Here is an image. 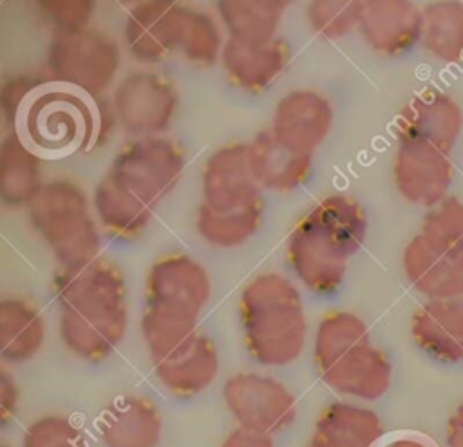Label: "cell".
<instances>
[{
    "instance_id": "7bdbcfd3",
    "label": "cell",
    "mask_w": 463,
    "mask_h": 447,
    "mask_svg": "<svg viewBox=\"0 0 463 447\" xmlns=\"http://www.w3.org/2000/svg\"><path fill=\"white\" fill-rule=\"evenodd\" d=\"M0 447H11V445H9V443H5V442H4V443H2V445H0Z\"/></svg>"
},
{
    "instance_id": "ac0fdd59",
    "label": "cell",
    "mask_w": 463,
    "mask_h": 447,
    "mask_svg": "<svg viewBox=\"0 0 463 447\" xmlns=\"http://www.w3.org/2000/svg\"><path fill=\"white\" fill-rule=\"evenodd\" d=\"M157 382L172 395L190 398L208 389L219 373V349L210 335L195 331L184 344L152 364Z\"/></svg>"
},
{
    "instance_id": "b9f144b4",
    "label": "cell",
    "mask_w": 463,
    "mask_h": 447,
    "mask_svg": "<svg viewBox=\"0 0 463 447\" xmlns=\"http://www.w3.org/2000/svg\"><path fill=\"white\" fill-rule=\"evenodd\" d=\"M383 447H430L429 443L418 440V438H396L385 443Z\"/></svg>"
},
{
    "instance_id": "7402d4cb",
    "label": "cell",
    "mask_w": 463,
    "mask_h": 447,
    "mask_svg": "<svg viewBox=\"0 0 463 447\" xmlns=\"http://www.w3.org/2000/svg\"><path fill=\"white\" fill-rule=\"evenodd\" d=\"M382 434V420L373 409L336 400L320 411L306 447H374Z\"/></svg>"
},
{
    "instance_id": "3957f363",
    "label": "cell",
    "mask_w": 463,
    "mask_h": 447,
    "mask_svg": "<svg viewBox=\"0 0 463 447\" xmlns=\"http://www.w3.org/2000/svg\"><path fill=\"white\" fill-rule=\"evenodd\" d=\"M239 320L246 351L260 366H289L306 347L304 300L295 282L282 273L266 271L244 286Z\"/></svg>"
},
{
    "instance_id": "5b68a950",
    "label": "cell",
    "mask_w": 463,
    "mask_h": 447,
    "mask_svg": "<svg viewBox=\"0 0 463 447\" xmlns=\"http://www.w3.org/2000/svg\"><path fill=\"white\" fill-rule=\"evenodd\" d=\"M22 136L40 154H71L96 148L98 119L94 98L47 83L22 114Z\"/></svg>"
},
{
    "instance_id": "d4e9b609",
    "label": "cell",
    "mask_w": 463,
    "mask_h": 447,
    "mask_svg": "<svg viewBox=\"0 0 463 447\" xmlns=\"http://www.w3.org/2000/svg\"><path fill=\"white\" fill-rule=\"evenodd\" d=\"M45 319L36 304L18 295L0 299V355L7 364H25L43 347Z\"/></svg>"
},
{
    "instance_id": "8d00e7d4",
    "label": "cell",
    "mask_w": 463,
    "mask_h": 447,
    "mask_svg": "<svg viewBox=\"0 0 463 447\" xmlns=\"http://www.w3.org/2000/svg\"><path fill=\"white\" fill-rule=\"evenodd\" d=\"M47 83L51 81L45 72H18L7 76L0 85V114L4 121L9 125L20 121L31 98Z\"/></svg>"
},
{
    "instance_id": "7c38bea8",
    "label": "cell",
    "mask_w": 463,
    "mask_h": 447,
    "mask_svg": "<svg viewBox=\"0 0 463 447\" xmlns=\"http://www.w3.org/2000/svg\"><path fill=\"white\" fill-rule=\"evenodd\" d=\"M452 179L450 154L427 141L396 136L392 181L407 203L427 210L439 204L449 197Z\"/></svg>"
},
{
    "instance_id": "5bb4252c",
    "label": "cell",
    "mask_w": 463,
    "mask_h": 447,
    "mask_svg": "<svg viewBox=\"0 0 463 447\" xmlns=\"http://www.w3.org/2000/svg\"><path fill=\"white\" fill-rule=\"evenodd\" d=\"M262 188L255 179L248 143H228L215 148L203 163V204L215 212H235L262 201Z\"/></svg>"
},
{
    "instance_id": "d590c367",
    "label": "cell",
    "mask_w": 463,
    "mask_h": 447,
    "mask_svg": "<svg viewBox=\"0 0 463 447\" xmlns=\"http://www.w3.org/2000/svg\"><path fill=\"white\" fill-rule=\"evenodd\" d=\"M22 447H85V443L81 429L69 416L52 413L25 427Z\"/></svg>"
},
{
    "instance_id": "f546056e",
    "label": "cell",
    "mask_w": 463,
    "mask_h": 447,
    "mask_svg": "<svg viewBox=\"0 0 463 447\" xmlns=\"http://www.w3.org/2000/svg\"><path fill=\"white\" fill-rule=\"evenodd\" d=\"M264 221V199L235 212H215L199 204L195 212V230L199 237L213 248H237L250 241Z\"/></svg>"
},
{
    "instance_id": "1f68e13d",
    "label": "cell",
    "mask_w": 463,
    "mask_h": 447,
    "mask_svg": "<svg viewBox=\"0 0 463 447\" xmlns=\"http://www.w3.org/2000/svg\"><path fill=\"white\" fill-rule=\"evenodd\" d=\"M139 328L152 364L168 357L181 344H184L195 331L201 329L199 322L183 320L148 308L143 309Z\"/></svg>"
},
{
    "instance_id": "30bf717a",
    "label": "cell",
    "mask_w": 463,
    "mask_h": 447,
    "mask_svg": "<svg viewBox=\"0 0 463 447\" xmlns=\"http://www.w3.org/2000/svg\"><path fill=\"white\" fill-rule=\"evenodd\" d=\"M212 297L208 270L186 253L157 259L145 279V308L199 322Z\"/></svg>"
},
{
    "instance_id": "cb8c5ba5",
    "label": "cell",
    "mask_w": 463,
    "mask_h": 447,
    "mask_svg": "<svg viewBox=\"0 0 463 447\" xmlns=\"http://www.w3.org/2000/svg\"><path fill=\"white\" fill-rule=\"evenodd\" d=\"M250 161L262 190L291 192L302 186L313 170V156L286 148L269 128L257 132L250 141Z\"/></svg>"
},
{
    "instance_id": "f35d334b",
    "label": "cell",
    "mask_w": 463,
    "mask_h": 447,
    "mask_svg": "<svg viewBox=\"0 0 463 447\" xmlns=\"http://www.w3.org/2000/svg\"><path fill=\"white\" fill-rule=\"evenodd\" d=\"M221 447H275L273 436L246 427L232 429L222 440Z\"/></svg>"
},
{
    "instance_id": "e0dca14e",
    "label": "cell",
    "mask_w": 463,
    "mask_h": 447,
    "mask_svg": "<svg viewBox=\"0 0 463 447\" xmlns=\"http://www.w3.org/2000/svg\"><path fill=\"white\" fill-rule=\"evenodd\" d=\"M461 130V105L436 89H425L412 96L396 118V136L427 141L447 154L456 147Z\"/></svg>"
},
{
    "instance_id": "83f0119b",
    "label": "cell",
    "mask_w": 463,
    "mask_h": 447,
    "mask_svg": "<svg viewBox=\"0 0 463 447\" xmlns=\"http://www.w3.org/2000/svg\"><path fill=\"white\" fill-rule=\"evenodd\" d=\"M411 335L420 349L439 362L463 360V331L450 319L443 300H427L414 311Z\"/></svg>"
},
{
    "instance_id": "60d3db41",
    "label": "cell",
    "mask_w": 463,
    "mask_h": 447,
    "mask_svg": "<svg viewBox=\"0 0 463 447\" xmlns=\"http://www.w3.org/2000/svg\"><path fill=\"white\" fill-rule=\"evenodd\" d=\"M443 304H445L449 315L452 317L454 324L463 331V293L458 295V297H454V299L443 300Z\"/></svg>"
},
{
    "instance_id": "603a6c76",
    "label": "cell",
    "mask_w": 463,
    "mask_h": 447,
    "mask_svg": "<svg viewBox=\"0 0 463 447\" xmlns=\"http://www.w3.org/2000/svg\"><path fill=\"white\" fill-rule=\"evenodd\" d=\"M42 154L13 130L0 143V201L7 208H27L43 186Z\"/></svg>"
},
{
    "instance_id": "9a60e30c",
    "label": "cell",
    "mask_w": 463,
    "mask_h": 447,
    "mask_svg": "<svg viewBox=\"0 0 463 447\" xmlns=\"http://www.w3.org/2000/svg\"><path fill=\"white\" fill-rule=\"evenodd\" d=\"M335 109L327 96L315 89H293L275 105L269 132L286 148L313 156L333 128Z\"/></svg>"
},
{
    "instance_id": "ffe728a7",
    "label": "cell",
    "mask_w": 463,
    "mask_h": 447,
    "mask_svg": "<svg viewBox=\"0 0 463 447\" xmlns=\"http://www.w3.org/2000/svg\"><path fill=\"white\" fill-rule=\"evenodd\" d=\"M291 62V47L275 38L268 43H242L226 38L221 67L232 85L246 92H264L271 87Z\"/></svg>"
},
{
    "instance_id": "836d02e7",
    "label": "cell",
    "mask_w": 463,
    "mask_h": 447,
    "mask_svg": "<svg viewBox=\"0 0 463 447\" xmlns=\"http://www.w3.org/2000/svg\"><path fill=\"white\" fill-rule=\"evenodd\" d=\"M362 2L345 0H313L306 5V22L309 29L324 40H340L358 31Z\"/></svg>"
},
{
    "instance_id": "74e56055",
    "label": "cell",
    "mask_w": 463,
    "mask_h": 447,
    "mask_svg": "<svg viewBox=\"0 0 463 447\" xmlns=\"http://www.w3.org/2000/svg\"><path fill=\"white\" fill-rule=\"evenodd\" d=\"M20 387L7 367L0 369V425L7 427L18 414Z\"/></svg>"
},
{
    "instance_id": "9c48e42d",
    "label": "cell",
    "mask_w": 463,
    "mask_h": 447,
    "mask_svg": "<svg viewBox=\"0 0 463 447\" xmlns=\"http://www.w3.org/2000/svg\"><path fill=\"white\" fill-rule=\"evenodd\" d=\"M222 402L239 423L264 434L286 431L297 418V398L280 380L255 373H237L222 384Z\"/></svg>"
},
{
    "instance_id": "277c9868",
    "label": "cell",
    "mask_w": 463,
    "mask_h": 447,
    "mask_svg": "<svg viewBox=\"0 0 463 447\" xmlns=\"http://www.w3.org/2000/svg\"><path fill=\"white\" fill-rule=\"evenodd\" d=\"M31 228L49 246L58 268L72 270L101 257V230L87 192L72 179H47L25 208Z\"/></svg>"
},
{
    "instance_id": "6da1fadb",
    "label": "cell",
    "mask_w": 463,
    "mask_h": 447,
    "mask_svg": "<svg viewBox=\"0 0 463 447\" xmlns=\"http://www.w3.org/2000/svg\"><path fill=\"white\" fill-rule=\"evenodd\" d=\"M52 293L65 349L85 362L109 358L128 326V293L119 266L98 257L80 268H58Z\"/></svg>"
},
{
    "instance_id": "44dd1931",
    "label": "cell",
    "mask_w": 463,
    "mask_h": 447,
    "mask_svg": "<svg viewBox=\"0 0 463 447\" xmlns=\"http://www.w3.org/2000/svg\"><path fill=\"white\" fill-rule=\"evenodd\" d=\"M98 433L105 447H157L163 436V416L150 398L121 395L103 409Z\"/></svg>"
},
{
    "instance_id": "4fadbf2b",
    "label": "cell",
    "mask_w": 463,
    "mask_h": 447,
    "mask_svg": "<svg viewBox=\"0 0 463 447\" xmlns=\"http://www.w3.org/2000/svg\"><path fill=\"white\" fill-rule=\"evenodd\" d=\"M186 4L146 0L130 7L123 25L128 56L143 65H156L179 52Z\"/></svg>"
},
{
    "instance_id": "4316f807",
    "label": "cell",
    "mask_w": 463,
    "mask_h": 447,
    "mask_svg": "<svg viewBox=\"0 0 463 447\" xmlns=\"http://www.w3.org/2000/svg\"><path fill=\"white\" fill-rule=\"evenodd\" d=\"M288 0H219L215 14L228 38L242 43H268L277 36Z\"/></svg>"
},
{
    "instance_id": "8fae6325",
    "label": "cell",
    "mask_w": 463,
    "mask_h": 447,
    "mask_svg": "<svg viewBox=\"0 0 463 447\" xmlns=\"http://www.w3.org/2000/svg\"><path fill=\"white\" fill-rule=\"evenodd\" d=\"M313 362L322 382L349 398L373 402L382 398L391 387V358L371 342V337L347 344Z\"/></svg>"
},
{
    "instance_id": "ab89813d",
    "label": "cell",
    "mask_w": 463,
    "mask_h": 447,
    "mask_svg": "<svg viewBox=\"0 0 463 447\" xmlns=\"http://www.w3.org/2000/svg\"><path fill=\"white\" fill-rule=\"evenodd\" d=\"M447 445L463 447V404L458 405L447 422Z\"/></svg>"
},
{
    "instance_id": "f1b7e54d",
    "label": "cell",
    "mask_w": 463,
    "mask_h": 447,
    "mask_svg": "<svg viewBox=\"0 0 463 447\" xmlns=\"http://www.w3.org/2000/svg\"><path fill=\"white\" fill-rule=\"evenodd\" d=\"M421 13L423 51L443 63L463 62V2H430L421 7Z\"/></svg>"
},
{
    "instance_id": "484cf974",
    "label": "cell",
    "mask_w": 463,
    "mask_h": 447,
    "mask_svg": "<svg viewBox=\"0 0 463 447\" xmlns=\"http://www.w3.org/2000/svg\"><path fill=\"white\" fill-rule=\"evenodd\" d=\"M92 210L101 230L121 241L141 237L154 215V208L109 176L101 177L92 190Z\"/></svg>"
},
{
    "instance_id": "e575fe53",
    "label": "cell",
    "mask_w": 463,
    "mask_h": 447,
    "mask_svg": "<svg viewBox=\"0 0 463 447\" xmlns=\"http://www.w3.org/2000/svg\"><path fill=\"white\" fill-rule=\"evenodd\" d=\"M96 4L90 0H40L33 2L36 20L52 36L71 34L90 27Z\"/></svg>"
},
{
    "instance_id": "7a4b0ae2",
    "label": "cell",
    "mask_w": 463,
    "mask_h": 447,
    "mask_svg": "<svg viewBox=\"0 0 463 447\" xmlns=\"http://www.w3.org/2000/svg\"><path fill=\"white\" fill-rule=\"evenodd\" d=\"M367 226V214L356 199L344 194L320 199L288 235L291 271L311 293H335L345 279L349 259L365 243Z\"/></svg>"
},
{
    "instance_id": "4dcf8cb0",
    "label": "cell",
    "mask_w": 463,
    "mask_h": 447,
    "mask_svg": "<svg viewBox=\"0 0 463 447\" xmlns=\"http://www.w3.org/2000/svg\"><path fill=\"white\" fill-rule=\"evenodd\" d=\"M224 43V29L217 14H212L206 9L186 5L179 45V52L186 63L199 69L215 65L221 62Z\"/></svg>"
},
{
    "instance_id": "d6a6232c",
    "label": "cell",
    "mask_w": 463,
    "mask_h": 447,
    "mask_svg": "<svg viewBox=\"0 0 463 447\" xmlns=\"http://www.w3.org/2000/svg\"><path fill=\"white\" fill-rule=\"evenodd\" d=\"M420 235L441 252L463 253V201L449 195L429 208L423 215Z\"/></svg>"
},
{
    "instance_id": "2e32d148",
    "label": "cell",
    "mask_w": 463,
    "mask_h": 447,
    "mask_svg": "<svg viewBox=\"0 0 463 447\" xmlns=\"http://www.w3.org/2000/svg\"><path fill=\"white\" fill-rule=\"evenodd\" d=\"M423 13L409 0L362 2L358 33L371 51L402 56L421 42Z\"/></svg>"
},
{
    "instance_id": "d6986e66",
    "label": "cell",
    "mask_w": 463,
    "mask_h": 447,
    "mask_svg": "<svg viewBox=\"0 0 463 447\" xmlns=\"http://www.w3.org/2000/svg\"><path fill=\"white\" fill-rule=\"evenodd\" d=\"M402 268L409 284L427 300L463 293V253L441 252L416 233L403 248Z\"/></svg>"
},
{
    "instance_id": "52a82bcc",
    "label": "cell",
    "mask_w": 463,
    "mask_h": 447,
    "mask_svg": "<svg viewBox=\"0 0 463 447\" xmlns=\"http://www.w3.org/2000/svg\"><path fill=\"white\" fill-rule=\"evenodd\" d=\"M184 163L183 147L172 138H134L114 156L107 176L156 210L181 181Z\"/></svg>"
},
{
    "instance_id": "8992f818",
    "label": "cell",
    "mask_w": 463,
    "mask_h": 447,
    "mask_svg": "<svg viewBox=\"0 0 463 447\" xmlns=\"http://www.w3.org/2000/svg\"><path fill=\"white\" fill-rule=\"evenodd\" d=\"M121 65L116 38L98 27L52 36L45 51V76L51 83L103 98Z\"/></svg>"
},
{
    "instance_id": "ba28073f",
    "label": "cell",
    "mask_w": 463,
    "mask_h": 447,
    "mask_svg": "<svg viewBox=\"0 0 463 447\" xmlns=\"http://www.w3.org/2000/svg\"><path fill=\"white\" fill-rule=\"evenodd\" d=\"M110 105L118 127L130 139L165 136L179 110V90L161 72L132 71L116 83Z\"/></svg>"
}]
</instances>
